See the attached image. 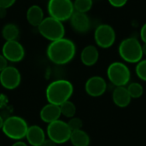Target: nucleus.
I'll return each mask as SVG.
<instances>
[{"label":"nucleus","mask_w":146,"mask_h":146,"mask_svg":"<svg viewBox=\"0 0 146 146\" xmlns=\"http://www.w3.org/2000/svg\"><path fill=\"white\" fill-rule=\"evenodd\" d=\"M127 92H128L130 97L132 98V99L133 98H134V99L139 98L140 97H142V95L144 93V87L139 82L129 83L127 86Z\"/></svg>","instance_id":"22"},{"label":"nucleus","mask_w":146,"mask_h":146,"mask_svg":"<svg viewBox=\"0 0 146 146\" xmlns=\"http://www.w3.org/2000/svg\"><path fill=\"white\" fill-rule=\"evenodd\" d=\"M69 21L73 30L78 33H86L91 29V19L86 13L74 11L70 17Z\"/></svg>","instance_id":"13"},{"label":"nucleus","mask_w":146,"mask_h":146,"mask_svg":"<svg viewBox=\"0 0 146 146\" xmlns=\"http://www.w3.org/2000/svg\"><path fill=\"white\" fill-rule=\"evenodd\" d=\"M69 141L73 146H89L91 143V139L89 134L80 129L77 131H73L71 133Z\"/></svg>","instance_id":"19"},{"label":"nucleus","mask_w":146,"mask_h":146,"mask_svg":"<svg viewBox=\"0 0 146 146\" xmlns=\"http://www.w3.org/2000/svg\"><path fill=\"white\" fill-rule=\"evenodd\" d=\"M11 146H27V145L22 140H16Z\"/></svg>","instance_id":"32"},{"label":"nucleus","mask_w":146,"mask_h":146,"mask_svg":"<svg viewBox=\"0 0 146 146\" xmlns=\"http://www.w3.org/2000/svg\"><path fill=\"white\" fill-rule=\"evenodd\" d=\"M107 87L108 85L106 80L98 75L90 77L85 84L86 92L92 98L103 96L107 91Z\"/></svg>","instance_id":"12"},{"label":"nucleus","mask_w":146,"mask_h":146,"mask_svg":"<svg viewBox=\"0 0 146 146\" xmlns=\"http://www.w3.org/2000/svg\"><path fill=\"white\" fill-rule=\"evenodd\" d=\"M142 51H143V55L146 56V43H143L142 44Z\"/></svg>","instance_id":"33"},{"label":"nucleus","mask_w":146,"mask_h":146,"mask_svg":"<svg viewBox=\"0 0 146 146\" xmlns=\"http://www.w3.org/2000/svg\"><path fill=\"white\" fill-rule=\"evenodd\" d=\"M107 77L110 82L117 86H127L130 83L131 71L122 62H114L107 68Z\"/></svg>","instance_id":"6"},{"label":"nucleus","mask_w":146,"mask_h":146,"mask_svg":"<svg viewBox=\"0 0 146 146\" xmlns=\"http://www.w3.org/2000/svg\"><path fill=\"white\" fill-rule=\"evenodd\" d=\"M108 2L114 8H122L127 4L128 0H108Z\"/></svg>","instance_id":"26"},{"label":"nucleus","mask_w":146,"mask_h":146,"mask_svg":"<svg viewBox=\"0 0 146 146\" xmlns=\"http://www.w3.org/2000/svg\"><path fill=\"white\" fill-rule=\"evenodd\" d=\"M27 22L33 27H38L44 18V14L42 8L38 4L31 5L26 13Z\"/></svg>","instance_id":"18"},{"label":"nucleus","mask_w":146,"mask_h":146,"mask_svg":"<svg viewBox=\"0 0 146 146\" xmlns=\"http://www.w3.org/2000/svg\"><path fill=\"white\" fill-rule=\"evenodd\" d=\"M37 27L39 34L50 42L64 38L65 35L63 22L51 16L44 17Z\"/></svg>","instance_id":"5"},{"label":"nucleus","mask_w":146,"mask_h":146,"mask_svg":"<svg viewBox=\"0 0 146 146\" xmlns=\"http://www.w3.org/2000/svg\"><path fill=\"white\" fill-rule=\"evenodd\" d=\"M3 119L2 118V116L0 115V130H2V127H3Z\"/></svg>","instance_id":"34"},{"label":"nucleus","mask_w":146,"mask_h":146,"mask_svg":"<svg viewBox=\"0 0 146 146\" xmlns=\"http://www.w3.org/2000/svg\"><path fill=\"white\" fill-rule=\"evenodd\" d=\"M76 45L74 42L67 38L52 41L46 49L48 59L56 65H65L75 56Z\"/></svg>","instance_id":"1"},{"label":"nucleus","mask_w":146,"mask_h":146,"mask_svg":"<svg viewBox=\"0 0 146 146\" xmlns=\"http://www.w3.org/2000/svg\"><path fill=\"white\" fill-rule=\"evenodd\" d=\"M68 127L70 128L71 132L73 131H77V130H80L83 127V121L79 117H72L68 120V121L67 122Z\"/></svg>","instance_id":"25"},{"label":"nucleus","mask_w":146,"mask_h":146,"mask_svg":"<svg viewBox=\"0 0 146 146\" xmlns=\"http://www.w3.org/2000/svg\"><path fill=\"white\" fill-rule=\"evenodd\" d=\"M140 38L143 43H146V22L140 28Z\"/></svg>","instance_id":"29"},{"label":"nucleus","mask_w":146,"mask_h":146,"mask_svg":"<svg viewBox=\"0 0 146 146\" xmlns=\"http://www.w3.org/2000/svg\"><path fill=\"white\" fill-rule=\"evenodd\" d=\"M25 139L31 146H42L46 137L45 133L41 127L33 125L28 127Z\"/></svg>","instance_id":"14"},{"label":"nucleus","mask_w":146,"mask_h":146,"mask_svg":"<svg viewBox=\"0 0 146 146\" xmlns=\"http://www.w3.org/2000/svg\"><path fill=\"white\" fill-rule=\"evenodd\" d=\"M99 59V51L98 47L92 44L86 45L80 52V61L86 67L94 66Z\"/></svg>","instance_id":"16"},{"label":"nucleus","mask_w":146,"mask_h":146,"mask_svg":"<svg viewBox=\"0 0 146 146\" xmlns=\"http://www.w3.org/2000/svg\"><path fill=\"white\" fill-rule=\"evenodd\" d=\"M42 146H57V144H56L54 141H52L50 139H46L44 142L43 143Z\"/></svg>","instance_id":"30"},{"label":"nucleus","mask_w":146,"mask_h":146,"mask_svg":"<svg viewBox=\"0 0 146 146\" xmlns=\"http://www.w3.org/2000/svg\"><path fill=\"white\" fill-rule=\"evenodd\" d=\"M8 61L6 58L3 56V54H0V72H2L6 67H8Z\"/></svg>","instance_id":"28"},{"label":"nucleus","mask_w":146,"mask_h":146,"mask_svg":"<svg viewBox=\"0 0 146 146\" xmlns=\"http://www.w3.org/2000/svg\"><path fill=\"white\" fill-rule=\"evenodd\" d=\"M73 3L74 11L80 13H87L93 6V0H74Z\"/></svg>","instance_id":"23"},{"label":"nucleus","mask_w":146,"mask_h":146,"mask_svg":"<svg viewBox=\"0 0 146 146\" xmlns=\"http://www.w3.org/2000/svg\"><path fill=\"white\" fill-rule=\"evenodd\" d=\"M59 107H60L61 114L64 117L70 119V118L75 116L76 106H75V104L72 101L68 100V101L64 102L63 104H62Z\"/></svg>","instance_id":"21"},{"label":"nucleus","mask_w":146,"mask_h":146,"mask_svg":"<svg viewBox=\"0 0 146 146\" xmlns=\"http://www.w3.org/2000/svg\"><path fill=\"white\" fill-rule=\"evenodd\" d=\"M49 16L62 22L70 19L74 12L72 0H49L47 3Z\"/></svg>","instance_id":"7"},{"label":"nucleus","mask_w":146,"mask_h":146,"mask_svg":"<svg viewBox=\"0 0 146 146\" xmlns=\"http://www.w3.org/2000/svg\"><path fill=\"white\" fill-rule=\"evenodd\" d=\"M61 115L62 114H61L60 107L58 105L50 103L45 104L39 112L40 119L47 124H50L51 122L59 120Z\"/></svg>","instance_id":"15"},{"label":"nucleus","mask_w":146,"mask_h":146,"mask_svg":"<svg viewBox=\"0 0 146 146\" xmlns=\"http://www.w3.org/2000/svg\"><path fill=\"white\" fill-rule=\"evenodd\" d=\"M74 93L73 84L67 80H56L48 85L45 90V97L50 104L60 106L70 99Z\"/></svg>","instance_id":"2"},{"label":"nucleus","mask_w":146,"mask_h":146,"mask_svg":"<svg viewBox=\"0 0 146 146\" xmlns=\"http://www.w3.org/2000/svg\"><path fill=\"white\" fill-rule=\"evenodd\" d=\"M118 53L121 58L127 63H138L143 59L142 44L134 37L126 38L118 46Z\"/></svg>","instance_id":"3"},{"label":"nucleus","mask_w":146,"mask_h":146,"mask_svg":"<svg viewBox=\"0 0 146 146\" xmlns=\"http://www.w3.org/2000/svg\"><path fill=\"white\" fill-rule=\"evenodd\" d=\"M71 133L68 123L60 119L48 124L46 129L48 139H51L57 145L65 144L69 141Z\"/></svg>","instance_id":"8"},{"label":"nucleus","mask_w":146,"mask_h":146,"mask_svg":"<svg viewBox=\"0 0 146 146\" xmlns=\"http://www.w3.org/2000/svg\"><path fill=\"white\" fill-rule=\"evenodd\" d=\"M21 82V74L18 68L14 66L6 67L0 72V84L7 90L17 88Z\"/></svg>","instance_id":"11"},{"label":"nucleus","mask_w":146,"mask_h":146,"mask_svg":"<svg viewBox=\"0 0 146 146\" xmlns=\"http://www.w3.org/2000/svg\"><path fill=\"white\" fill-rule=\"evenodd\" d=\"M94 40L99 48H110L116 40V33L114 27L109 24L98 25L94 31Z\"/></svg>","instance_id":"9"},{"label":"nucleus","mask_w":146,"mask_h":146,"mask_svg":"<svg viewBox=\"0 0 146 146\" xmlns=\"http://www.w3.org/2000/svg\"><path fill=\"white\" fill-rule=\"evenodd\" d=\"M16 0H0V8L3 9H9L15 3Z\"/></svg>","instance_id":"27"},{"label":"nucleus","mask_w":146,"mask_h":146,"mask_svg":"<svg viewBox=\"0 0 146 146\" xmlns=\"http://www.w3.org/2000/svg\"><path fill=\"white\" fill-rule=\"evenodd\" d=\"M6 15H7V9H6L0 8V19L5 18Z\"/></svg>","instance_id":"31"},{"label":"nucleus","mask_w":146,"mask_h":146,"mask_svg":"<svg viewBox=\"0 0 146 146\" xmlns=\"http://www.w3.org/2000/svg\"><path fill=\"white\" fill-rule=\"evenodd\" d=\"M135 73L139 80L146 82V59H142L136 64Z\"/></svg>","instance_id":"24"},{"label":"nucleus","mask_w":146,"mask_h":146,"mask_svg":"<svg viewBox=\"0 0 146 146\" xmlns=\"http://www.w3.org/2000/svg\"><path fill=\"white\" fill-rule=\"evenodd\" d=\"M28 127L25 119L18 115H12L3 121L2 131L7 138L16 141L25 139Z\"/></svg>","instance_id":"4"},{"label":"nucleus","mask_w":146,"mask_h":146,"mask_svg":"<svg viewBox=\"0 0 146 146\" xmlns=\"http://www.w3.org/2000/svg\"><path fill=\"white\" fill-rule=\"evenodd\" d=\"M2 54L8 62H19L25 56V49L18 40L5 41L2 47Z\"/></svg>","instance_id":"10"},{"label":"nucleus","mask_w":146,"mask_h":146,"mask_svg":"<svg viewBox=\"0 0 146 146\" xmlns=\"http://www.w3.org/2000/svg\"><path fill=\"white\" fill-rule=\"evenodd\" d=\"M20 35V29L14 23H7L2 29V36L5 41L17 40Z\"/></svg>","instance_id":"20"},{"label":"nucleus","mask_w":146,"mask_h":146,"mask_svg":"<svg viewBox=\"0 0 146 146\" xmlns=\"http://www.w3.org/2000/svg\"><path fill=\"white\" fill-rule=\"evenodd\" d=\"M112 100L117 107L121 109L127 108L132 101V98L127 92V86L115 87L112 93Z\"/></svg>","instance_id":"17"}]
</instances>
